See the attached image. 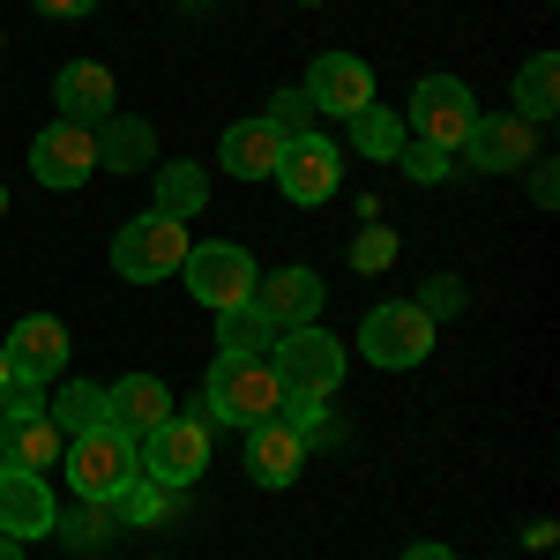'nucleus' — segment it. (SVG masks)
Returning <instances> with one entry per match:
<instances>
[{
    "mask_svg": "<svg viewBox=\"0 0 560 560\" xmlns=\"http://www.w3.org/2000/svg\"><path fill=\"white\" fill-rule=\"evenodd\" d=\"M388 261H396V232H388V224H366V232L351 240V269L374 277V269H388Z\"/></svg>",
    "mask_w": 560,
    "mask_h": 560,
    "instance_id": "obj_33",
    "label": "nucleus"
},
{
    "mask_svg": "<svg viewBox=\"0 0 560 560\" xmlns=\"http://www.w3.org/2000/svg\"><path fill=\"white\" fill-rule=\"evenodd\" d=\"M277 419L300 433V448H322V441H337V419H329L322 404H300V396H284V411H277Z\"/></svg>",
    "mask_w": 560,
    "mask_h": 560,
    "instance_id": "obj_31",
    "label": "nucleus"
},
{
    "mask_svg": "<svg viewBox=\"0 0 560 560\" xmlns=\"http://www.w3.org/2000/svg\"><path fill=\"white\" fill-rule=\"evenodd\" d=\"M269 374H277L284 396H300V404H329L337 382H345V345L322 337L314 322H306V329H284V337H277V359H269Z\"/></svg>",
    "mask_w": 560,
    "mask_h": 560,
    "instance_id": "obj_2",
    "label": "nucleus"
},
{
    "mask_svg": "<svg viewBox=\"0 0 560 560\" xmlns=\"http://www.w3.org/2000/svg\"><path fill=\"white\" fill-rule=\"evenodd\" d=\"M52 105H60V120H75V128L113 120V68H97V60H68L60 83H52Z\"/></svg>",
    "mask_w": 560,
    "mask_h": 560,
    "instance_id": "obj_16",
    "label": "nucleus"
},
{
    "mask_svg": "<svg viewBox=\"0 0 560 560\" xmlns=\"http://www.w3.org/2000/svg\"><path fill=\"white\" fill-rule=\"evenodd\" d=\"M337 142H322V135H292L284 150H277V187L300 202V210H314V202H329L337 195Z\"/></svg>",
    "mask_w": 560,
    "mask_h": 560,
    "instance_id": "obj_9",
    "label": "nucleus"
},
{
    "mask_svg": "<svg viewBox=\"0 0 560 560\" xmlns=\"http://www.w3.org/2000/svg\"><path fill=\"white\" fill-rule=\"evenodd\" d=\"M300 8H322V0H300Z\"/></svg>",
    "mask_w": 560,
    "mask_h": 560,
    "instance_id": "obj_41",
    "label": "nucleus"
},
{
    "mask_svg": "<svg viewBox=\"0 0 560 560\" xmlns=\"http://www.w3.org/2000/svg\"><path fill=\"white\" fill-rule=\"evenodd\" d=\"M300 471H306V448H300V433L284 427V419L247 427V478H255V486H292Z\"/></svg>",
    "mask_w": 560,
    "mask_h": 560,
    "instance_id": "obj_18",
    "label": "nucleus"
},
{
    "mask_svg": "<svg viewBox=\"0 0 560 560\" xmlns=\"http://www.w3.org/2000/svg\"><path fill=\"white\" fill-rule=\"evenodd\" d=\"M52 486L38 471H0V538H52Z\"/></svg>",
    "mask_w": 560,
    "mask_h": 560,
    "instance_id": "obj_13",
    "label": "nucleus"
},
{
    "mask_svg": "<svg viewBox=\"0 0 560 560\" xmlns=\"http://www.w3.org/2000/svg\"><path fill=\"white\" fill-rule=\"evenodd\" d=\"M516 113L530 120V128L560 113V60L553 52H530V60L516 68Z\"/></svg>",
    "mask_w": 560,
    "mask_h": 560,
    "instance_id": "obj_22",
    "label": "nucleus"
},
{
    "mask_svg": "<svg viewBox=\"0 0 560 560\" xmlns=\"http://www.w3.org/2000/svg\"><path fill=\"white\" fill-rule=\"evenodd\" d=\"M411 306H419L427 322H441V314H464V284H456V277H433L427 300H411Z\"/></svg>",
    "mask_w": 560,
    "mask_h": 560,
    "instance_id": "obj_34",
    "label": "nucleus"
},
{
    "mask_svg": "<svg viewBox=\"0 0 560 560\" xmlns=\"http://www.w3.org/2000/svg\"><path fill=\"white\" fill-rule=\"evenodd\" d=\"M113 516H120V523H165V516H173V486H158V478H128V486L113 493Z\"/></svg>",
    "mask_w": 560,
    "mask_h": 560,
    "instance_id": "obj_28",
    "label": "nucleus"
},
{
    "mask_svg": "<svg viewBox=\"0 0 560 560\" xmlns=\"http://www.w3.org/2000/svg\"><path fill=\"white\" fill-rule=\"evenodd\" d=\"M306 105L351 120L359 105H374V68H366V60H351V52H322V60L306 68Z\"/></svg>",
    "mask_w": 560,
    "mask_h": 560,
    "instance_id": "obj_12",
    "label": "nucleus"
},
{
    "mask_svg": "<svg viewBox=\"0 0 560 560\" xmlns=\"http://www.w3.org/2000/svg\"><path fill=\"white\" fill-rule=\"evenodd\" d=\"M60 448H68V433L52 427V419L0 427V464H8V471H38L45 478V464H60Z\"/></svg>",
    "mask_w": 560,
    "mask_h": 560,
    "instance_id": "obj_21",
    "label": "nucleus"
},
{
    "mask_svg": "<svg viewBox=\"0 0 560 560\" xmlns=\"http://www.w3.org/2000/svg\"><path fill=\"white\" fill-rule=\"evenodd\" d=\"M0 560H23V546H15V538H0Z\"/></svg>",
    "mask_w": 560,
    "mask_h": 560,
    "instance_id": "obj_38",
    "label": "nucleus"
},
{
    "mask_svg": "<svg viewBox=\"0 0 560 560\" xmlns=\"http://www.w3.org/2000/svg\"><path fill=\"white\" fill-rule=\"evenodd\" d=\"M464 158H471L478 173H516V165L538 158V128L523 113H478L471 135H464Z\"/></svg>",
    "mask_w": 560,
    "mask_h": 560,
    "instance_id": "obj_11",
    "label": "nucleus"
},
{
    "mask_svg": "<svg viewBox=\"0 0 560 560\" xmlns=\"http://www.w3.org/2000/svg\"><path fill=\"white\" fill-rule=\"evenodd\" d=\"M150 173H158V217H179V224H187V217L210 202V173H202V165H187V158L150 165Z\"/></svg>",
    "mask_w": 560,
    "mask_h": 560,
    "instance_id": "obj_23",
    "label": "nucleus"
},
{
    "mask_svg": "<svg viewBox=\"0 0 560 560\" xmlns=\"http://www.w3.org/2000/svg\"><path fill=\"white\" fill-rule=\"evenodd\" d=\"M0 471H8V464H0Z\"/></svg>",
    "mask_w": 560,
    "mask_h": 560,
    "instance_id": "obj_42",
    "label": "nucleus"
},
{
    "mask_svg": "<svg viewBox=\"0 0 560 560\" xmlns=\"http://www.w3.org/2000/svg\"><path fill=\"white\" fill-rule=\"evenodd\" d=\"M179 277H187V292L202 306H217V314H224V306H247L255 284H261L255 255H247V247H224V240H217V247H187Z\"/></svg>",
    "mask_w": 560,
    "mask_h": 560,
    "instance_id": "obj_6",
    "label": "nucleus"
},
{
    "mask_svg": "<svg viewBox=\"0 0 560 560\" xmlns=\"http://www.w3.org/2000/svg\"><path fill=\"white\" fill-rule=\"evenodd\" d=\"M0 345H8V366L31 374V382H52V374L68 366V329H60L52 314H23Z\"/></svg>",
    "mask_w": 560,
    "mask_h": 560,
    "instance_id": "obj_15",
    "label": "nucleus"
},
{
    "mask_svg": "<svg viewBox=\"0 0 560 560\" xmlns=\"http://www.w3.org/2000/svg\"><path fill=\"white\" fill-rule=\"evenodd\" d=\"M351 150L374 158V165H388V158L404 150V120H396L388 105H359V113H351Z\"/></svg>",
    "mask_w": 560,
    "mask_h": 560,
    "instance_id": "obj_26",
    "label": "nucleus"
},
{
    "mask_svg": "<svg viewBox=\"0 0 560 560\" xmlns=\"http://www.w3.org/2000/svg\"><path fill=\"white\" fill-rule=\"evenodd\" d=\"M31 8H38V15H52V23H75V15H90L97 0H31Z\"/></svg>",
    "mask_w": 560,
    "mask_h": 560,
    "instance_id": "obj_36",
    "label": "nucleus"
},
{
    "mask_svg": "<svg viewBox=\"0 0 560 560\" xmlns=\"http://www.w3.org/2000/svg\"><path fill=\"white\" fill-rule=\"evenodd\" d=\"M359 351H366L374 366H388V374H396V366H419V359L433 351V322L411 300L374 306V314L359 322Z\"/></svg>",
    "mask_w": 560,
    "mask_h": 560,
    "instance_id": "obj_7",
    "label": "nucleus"
},
{
    "mask_svg": "<svg viewBox=\"0 0 560 560\" xmlns=\"http://www.w3.org/2000/svg\"><path fill=\"white\" fill-rule=\"evenodd\" d=\"M60 471H68V486L83 501H113L128 478H142V464H135V441L120 427H90V433H68Z\"/></svg>",
    "mask_w": 560,
    "mask_h": 560,
    "instance_id": "obj_3",
    "label": "nucleus"
},
{
    "mask_svg": "<svg viewBox=\"0 0 560 560\" xmlns=\"http://www.w3.org/2000/svg\"><path fill=\"white\" fill-rule=\"evenodd\" d=\"M0 217H8V187H0Z\"/></svg>",
    "mask_w": 560,
    "mask_h": 560,
    "instance_id": "obj_40",
    "label": "nucleus"
},
{
    "mask_svg": "<svg viewBox=\"0 0 560 560\" xmlns=\"http://www.w3.org/2000/svg\"><path fill=\"white\" fill-rule=\"evenodd\" d=\"M113 530H120L113 501H83L75 516H52V538H60L68 553H105V546H113Z\"/></svg>",
    "mask_w": 560,
    "mask_h": 560,
    "instance_id": "obj_25",
    "label": "nucleus"
},
{
    "mask_svg": "<svg viewBox=\"0 0 560 560\" xmlns=\"http://www.w3.org/2000/svg\"><path fill=\"white\" fill-rule=\"evenodd\" d=\"M269 128L284 135V142H292V135H314V105H306V90H277V97H269Z\"/></svg>",
    "mask_w": 560,
    "mask_h": 560,
    "instance_id": "obj_32",
    "label": "nucleus"
},
{
    "mask_svg": "<svg viewBox=\"0 0 560 560\" xmlns=\"http://www.w3.org/2000/svg\"><path fill=\"white\" fill-rule=\"evenodd\" d=\"M8 374H15V366H8V345H0V382H8Z\"/></svg>",
    "mask_w": 560,
    "mask_h": 560,
    "instance_id": "obj_39",
    "label": "nucleus"
},
{
    "mask_svg": "<svg viewBox=\"0 0 560 560\" xmlns=\"http://www.w3.org/2000/svg\"><path fill=\"white\" fill-rule=\"evenodd\" d=\"M553 195H560L553 165H546V158H530V202H538V210H553Z\"/></svg>",
    "mask_w": 560,
    "mask_h": 560,
    "instance_id": "obj_35",
    "label": "nucleus"
},
{
    "mask_svg": "<svg viewBox=\"0 0 560 560\" xmlns=\"http://www.w3.org/2000/svg\"><path fill=\"white\" fill-rule=\"evenodd\" d=\"M284 411V388L269 374V359H217L210 382H202V419L217 427H261V419H277Z\"/></svg>",
    "mask_w": 560,
    "mask_h": 560,
    "instance_id": "obj_1",
    "label": "nucleus"
},
{
    "mask_svg": "<svg viewBox=\"0 0 560 560\" xmlns=\"http://www.w3.org/2000/svg\"><path fill=\"white\" fill-rule=\"evenodd\" d=\"M404 560H456V553H448V546H433V538H419V546H411Z\"/></svg>",
    "mask_w": 560,
    "mask_h": 560,
    "instance_id": "obj_37",
    "label": "nucleus"
},
{
    "mask_svg": "<svg viewBox=\"0 0 560 560\" xmlns=\"http://www.w3.org/2000/svg\"><path fill=\"white\" fill-rule=\"evenodd\" d=\"M23 419H45V382L8 374V382H0V427H23Z\"/></svg>",
    "mask_w": 560,
    "mask_h": 560,
    "instance_id": "obj_30",
    "label": "nucleus"
},
{
    "mask_svg": "<svg viewBox=\"0 0 560 560\" xmlns=\"http://www.w3.org/2000/svg\"><path fill=\"white\" fill-rule=\"evenodd\" d=\"M217 345L232 351V359H261V351L277 345V322H269L255 300H247V306H224V314H217Z\"/></svg>",
    "mask_w": 560,
    "mask_h": 560,
    "instance_id": "obj_24",
    "label": "nucleus"
},
{
    "mask_svg": "<svg viewBox=\"0 0 560 560\" xmlns=\"http://www.w3.org/2000/svg\"><path fill=\"white\" fill-rule=\"evenodd\" d=\"M187 224L179 217H158L142 210L135 224H120V240H113V269L128 277V284H158V277H173L179 261H187Z\"/></svg>",
    "mask_w": 560,
    "mask_h": 560,
    "instance_id": "obj_5",
    "label": "nucleus"
},
{
    "mask_svg": "<svg viewBox=\"0 0 560 560\" xmlns=\"http://www.w3.org/2000/svg\"><path fill=\"white\" fill-rule=\"evenodd\" d=\"M173 419V388L158 382V374H128V382L105 388V427H120L128 441H142L150 427H165Z\"/></svg>",
    "mask_w": 560,
    "mask_h": 560,
    "instance_id": "obj_14",
    "label": "nucleus"
},
{
    "mask_svg": "<svg viewBox=\"0 0 560 560\" xmlns=\"http://www.w3.org/2000/svg\"><path fill=\"white\" fill-rule=\"evenodd\" d=\"M135 464H142V478H158V486L187 493L195 478L210 471V419H187V411H173L165 427H150L142 441H135Z\"/></svg>",
    "mask_w": 560,
    "mask_h": 560,
    "instance_id": "obj_4",
    "label": "nucleus"
},
{
    "mask_svg": "<svg viewBox=\"0 0 560 560\" xmlns=\"http://www.w3.org/2000/svg\"><path fill=\"white\" fill-rule=\"evenodd\" d=\"M277 150H284V135L269 128V120H240V128H224V173L232 179H269L277 173Z\"/></svg>",
    "mask_w": 560,
    "mask_h": 560,
    "instance_id": "obj_20",
    "label": "nucleus"
},
{
    "mask_svg": "<svg viewBox=\"0 0 560 560\" xmlns=\"http://www.w3.org/2000/svg\"><path fill=\"white\" fill-rule=\"evenodd\" d=\"M388 165H404V173L419 179V187H433V179H448V165H456V150H441V142H419V135H411V142H404V150L388 158Z\"/></svg>",
    "mask_w": 560,
    "mask_h": 560,
    "instance_id": "obj_29",
    "label": "nucleus"
},
{
    "mask_svg": "<svg viewBox=\"0 0 560 560\" xmlns=\"http://www.w3.org/2000/svg\"><path fill=\"white\" fill-rule=\"evenodd\" d=\"M97 165L105 173H150L158 165V128L150 120H135V113H113V120H97Z\"/></svg>",
    "mask_w": 560,
    "mask_h": 560,
    "instance_id": "obj_19",
    "label": "nucleus"
},
{
    "mask_svg": "<svg viewBox=\"0 0 560 560\" xmlns=\"http://www.w3.org/2000/svg\"><path fill=\"white\" fill-rule=\"evenodd\" d=\"M478 120V97L456 75H427V83L411 90V135L419 142H441V150H464V135Z\"/></svg>",
    "mask_w": 560,
    "mask_h": 560,
    "instance_id": "obj_8",
    "label": "nucleus"
},
{
    "mask_svg": "<svg viewBox=\"0 0 560 560\" xmlns=\"http://www.w3.org/2000/svg\"><path fill=\"white\" fill-rule=\"evenodd\" d=\"M45 419L60 433H90V427H105V388L97 382H68L52 404H45Z\"/></svg>",
    "mask_w": 560,
    "mask_h": 560,
    "instance_id": "obj_27",
    "label": "nucleus"
},
{
    "mask_svg": "<svg viewBox=\"0 0 560 560\" xmlns=\"http://www.w3.org/2000/svg\"><path fill=\"white\" fill-rule=\"evenodd\" d=\"M255 306L277 322V337H284V329H306V322L322 314V277H314V269H277V277L255 284Z\"/></svg>",
    "mask_w": 560,
    "mask_h": 560,
    "instance_id": "obj_17",
    "label": "nucleus"
},
{
    "mask_svg": "<svg viewBox=\"0 0 560 560\" xmlns=\"http://www.w3.org/2000/svg\"><path fill=\"white\" fill-rule=\"evenodd\" d=\"M31 173H38V187H83V179L97 173V135L75 128V120L38 128V142H31Z\"/></svg>",
    "mask_w": 560,
    "mask_h": 560,
    "instance_id": "obj_10",
    "label": "nucleus"
}]
</instances>
